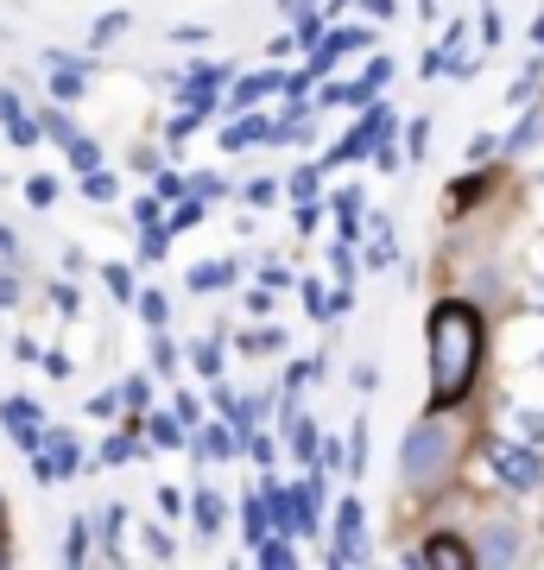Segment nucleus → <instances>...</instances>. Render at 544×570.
Returning <instances> with one entry per match:
<instances>
[{"label":"nucleus","instance_id":"obj_3","mask_svg":"<svg viewBox=\"0 0 544 570\" xmlns=\"http://www.w3.org/2000/svg\"><path fill=\"white\" fill-rule=\"evenodd\" d=\"M494 469H501L506 489H520V494L544 482V456L538 450H520V444H494Z\"/></svg>","mask_w":544,"mask_h":570},{"label":"nucleus","instance_id":"obj_1","mask_svg":"<svg viewBox=\"0 0 544 570\" xmlns=\"http://www.w3.org/2000/svg\"><path fill=\"white\" fill-rule=\"evenodd\" d=\"M431 412L463 406L475 374H482V348H487V324L468 298H444L431 311Z\"/></svg>","mask_w":544,"mask_h":570},{"label":"nucleus","instance_id":"obj_21","mask_svg":"<svg viewBox=\"0 0 544 570\" xmlns=\"http://www.w3.org/2000/svg\"><path fill=\"white\" fill-rule=\"evenodd\" d=\"M13 115H26V108L13 102V89H0V121H13Z\"/></svg>","mask_w":544,"mask_h":570},{"label":"nucleus","instance_id":"obj_12","mask_svg":"<svg viewBox=\"0 0 544 570\" xmlns=\"http://www.w3.org/2000/svg\"><path fill=\"white\" fill-rule=\"evenodd\" d=\"M197 527H202V532H216V527H222V501H216L209 489L197 494Z\"/></svg>","mask_w":544,"mask_h":570},{"label":"nucleus","instance_id":"obj_11","mask_svg":"<svg viewBox=\"0 0 544 570\" xmlns=\"http://www.w3.org/2000/svg\"><path fill=\"white\" fill-rule=\"evenodd\" d=\"M58 63V96H82V63H70V58H51Z\"/></svg>","mask_w":544,"mask_h":570},{"label":"nucleus","instance_id":"obj_10","mask_svg":"<svg viewBox=\"0 0 544 570\" xmlns=\"http://www.w3.org/2000/svg\"><path fill=\"white\" fill-rule=\"evenodd\" d=\"M82 190H89L96 204H108V197H115V178H108L101 165H89V171H82Z\"/></svg>","mask_w":544,"mask_h":570},{"label":"nucleus","instance_id":"obj_20","mask_svg":"<svg viewBox=\"0 0 544 570\" xmlns=\"http://www.w3.org/2000/svg\"><path fill=\"white\" fill-rule=\"evenodd\" d=\"M520 431L525 438H544V412H520Z\"/></svg>","mask_w":544,"mask_h":570},{"label":"nucleus","instance_id":"obj_8","mask_svg":"<svg viewBox=\"0 0 544 570\" xmlns=\"http://www.w3.org/2000/svg\"><path fill=\"white\" fill-rule=\"evenodd\" d=\"M39 412L26 406V400H7V425H32ZM13 444H26V450H39V431H13Z\"/></svg>","mask_w":544,"mask_h":570},{"label":"nucleus","instance_id":"obj_18","mask_svg":"<svg viewBox=\"0 0 544 570\" xmlns=\"http://www.w3.org/2000/svg\"><path fill=\"white\" fill-rule=\"evenodd\" d=\"M291 444H298V456H317V425H298V438H291Z\"/></svg>","mask_w":544,"mask_h":570},{"label":"nucleus","instance_id":"obj_13","mask_svg":"<svg viewBox=\"0 0 544 570\" xmlns=\"http://www.w3.org/2000/svg\"><path fill=\"white\" fill-rule=\"evenodd\" d=\"M266 89H279V77H247L241 89H235V108H247V102H260Z\"/></svg>","mask_w":544,"mask_h":570},{"label":"nucleus","instance_id":"obj_2","mask_svg":"<svg viewBox=\"0 0 544 570\" xmlns=\"http://www.w3.org/2000/svg\"><path fill=\"white\" fill-rule=\"evenodd\" d=\"M449 456H456V431H449L444 419H418V425L405 431L399 475L405 482H418V489H431V482H444L449 475Z\"/></svg>","mask_w":544,"mask_h":570},{"label":"nucleus","instance_id":"obj_9","mask_svg":"<svg viewBox=\"0 0 544 570\" xmlns=\"http://www.w3.org/2000/svg\"><path fill=\"white\" fill-rule=\"evenodd\" d=\"M101 279H108V292H115L121 305H133V273H127V266H101Z\"/></svg>","mask_w":544,"mask_h":570},{"label":"nucleus","instance_id":"obj_4","mask_svg":"<svg viewBox=\"0 0 544 570\" xmlns=\"http://www.w3.org/2000/svg\"><path fill=\"white\" fill-rule=\"evenodd\" d=\"M412 564H431V570H468V564H475V546H468V539H456V532H437V539H424V546L412 551Z\"/></svg>","mask_w":544,"mask_h":570},{"label":"nucleus","instance_id":"obj_7","mask_svg":"<svg viewBox=\"0 0 544 570\" xmlns=\"http://www.w3.org/2000/svg\"><path fill=\"white\" fill-rule=\"evenodd\" d=\"M235 279V266L228 261H202V266H190V285H197V292H216V285H228Z\"/></svg>","mask_w":544,"mask_h":570},{"label":"nucleus","instance_id":"obj_14","mask_svg":"<svg viewBox=\"0 0 544 570\" xmlns=\"http://www.w3.org/2000/svg\"><path fill=\"white\" fill-rule=\"evenodd\" d=\"M121 32H127V13H101V20H96V45L121 39Z\"/></svg>","mask_w":544,"mask_h":570},{"label":"nucleus","instance_id":"obj_15","mask_svg":"<svg viewBox=\"0 0 544 570\" xmlns=\"http://www.w3.org/2000/svg\"><path fill=\"white\" fill-rule=\"evenodd\" d=\"M152 438H159V444H184V431H178V419H152Z\"/></svg>","mask_w":544,"mask_h":570},{"label":"nucleus","instance_id":"obj_19","mask_svg":"<svg viewBox=\"0 0 544 570\" xmlns=\"http://www.w3.org/2000/svg\"><path fill=\"white\" fill-rule=\"evenodd\" d=\"M260 564H291V546H260Z\"/></svg>","mask_w":544,"mask_h":570},{"label":"nucleus","instance_id":"obj_5","mask_svg":"<svg viewBox=\"0 0 544 570\" xmlns=\"http://www.w3.org/2000/svg\"><path fill=\"white\" fill-rule=\"evenodd\" d=\"M355 558H362V508L343 501V513H336V564H355Z\"/></svg>","mask_w":544,"mask_h":570},{"label":"nucleus","instance_id":"obj_22","mask_svg":"<svg viewBox=\"0 0 544 570\" xmlns=\"http://www.w3.org/2000/svg\"><path fill=\"white\" fill-rule=\"evenodd\" d=\"M13 298H20V279L7 273V279H0V305H13Z\"/></svg>","mask_w":544,"mask_h":570},{"label":"nucleus","instance_id":"obj_16","mask_svg":"<svg viewBox=\"0 0 544 570\" xmlns=\"http://www.w3.org/2000/svg\"><path fill=\"white\" fill-rule=\"evenodd\" d=\"M82 532H89V527H70V539H63V558H70V564H77L82 551H89V539H82Z\"/></svg>","mask_w":544,"mask_h":570},{"label":"nucleus","instance_id":"obj_6","mask_svg":"<svg viewBox=\"0 0 544 570\" xmlns=\"http://www.w3.org/2000/svg\"><path fill=\"white\" fill-rule=\"evenodd\" d=\"M520 532L513 527H487L482 532V546H475V558H482V564H513V558H520Z\"/></svg>","mask_w":544,"mask_h":570},{"label":"nucleus","instance_id":"obj_17","mask_svg":"<svg viewBox=\"0 0 544 570\" xmlns=\"http://www.w3.org/2000/svg\"><path fill=\"white\" fill-rule=\"evenodd\" d=\"M140 311H146V324H165V298H159V292H146Z\"/></svg>","mask_w":544,"mask_h":570}]
</instances>
